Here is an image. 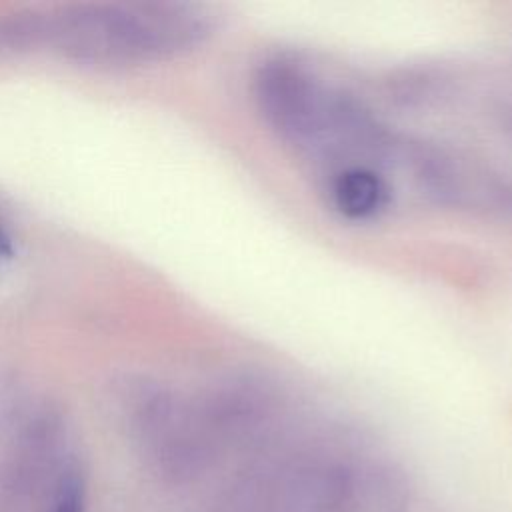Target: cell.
<instances>
[{
  "label": "cell",
  "instance_id": "obj_3",
  "mask_svg": "<svg viewBox=\"0 0 512 512\" xmlns=\"http://www.w3.org/2000/svg\"><path fill=\"white\" fill-rule=\"evenodd\" d=\"M12 256H14L12 238H10L8 230L4 228V224L0 222V276H2V272L8 268Z\"/></svg>",
  "mask_w": 512,
  "mask_h": 512
},
{
  "label": "cell",
  "instance_id": "obj_1",
  "mask_svg": "<svg viewBox=\"0 0 512 512\" xmlns=\"http://www.w3.org/2000/svg\"><path fill=\"white\" fill-rule=\"evenodd\" d=\"M214 28L186 2H82L0 16V58L54 52L92 66H142L186 54Z\"/></svg>",
  "mask_w": 512,
  "mask_h": 512
},
{
  "label": "cell",
  "instance_id": "obj_2",
  "mask_svg": "<svg viewBox=\"0 0 512 512\" xmlns=\"http://www.w3.org/2000/svg\"><path fill=\"white\" fill-rule=\"evenodd\" d=\"M82 502H84L82 480L76 472H68L60 480L54 512H82Z\"/></svg>",
  "mask_w": 512,
  "mask_h": 512
}]
</instances>
